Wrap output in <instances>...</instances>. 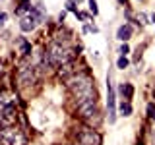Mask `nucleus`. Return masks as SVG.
<instances>
[{
    "instance_id": "obj_11",
    "label": "nucleus",
    "mask_w": 155,
    "mask_h": 145,
    "mask_svg": "<svg viewBox=\"0 0 155 145\" xmlns=\"http://www.w3.org/2000/svg\"><path fill=\"white\" fill-rule=\"evenodd\" d=\"M120 114H122V116H130V114H132V105H130L128 101H126V103H124V101L120 103Z\"/></svg>"
},
{
    "instance_id": "obj_4",
    "label": "nucleus",
    "mask_w": 155,
    "mask_h": 145,
    "mask_svg": "<svg viewBox=\"0 0 155 145\" xmlns=\"http://www.w3.org/2000/svg\"><path fill=\"white\" fill-rule=\"evenodd\" d=\"M0 137L4 139L6 145H25L27 143V137L21 134V130L12 128V126H4V128H0Z\"/></svg>"
},
{
    "instance_id": "obj_7",
    "label": "nucleus",
    "mask_w": 155,
    "mask_h": 145,
    "mask_svg": "<svg viewBox=\"0 0 155 145\" xmlns=\"http://www.w3.org/2000/svg\"><path fill=\"white\" fill-rule=\"evenodd\" d=\"M18 81L21 87H29L35 81V72H33V66L31 64H23L18 72Z\"/></svg>"
},
{
    "instance_id": "obj_12",
    "label": "nucleus",
    "mask_w": 155,
    "mask_h": 145,
    "mask_svg": "<svg viewBox=\"0 0 155 145\" xmlns=\"http://www.w3.org/2000/svg\"><path fill=\"white\" fill-rule=\"evenodd\" d=\"M72 72H74V66H72V64H64V66H60V70H58V76L66 77L68 74H72Z\"/></svg>"
},
{
    "instance_id": "obj_10",
    "label": "nucleus",
    "mask_w": 155,
    "mask_h": 145,
    "mask_svg": "<svg viewBox=\"0 0 155 145\" xmlns=\"http://www.w3.org/2000/svg\"><path fill=\"white\" fill-rule=\"evenodd\" d=\"M120 95L124 97V99H132V95H134V87L130 85V83H120Z\"/></svg>"
},
{
    "instance_id": "obj_15",
    "label": "nucleus",
    "mask_w": 155,
    "mask_h": 145,
    "mask_svg": "<svg viewBox=\"0 0 155 145\" xmlns=\"http://www.w3.org/2000/svg\"><path fill=\"white\" fill-rule=\"evenodd\" d=\"M147 116L151 120H155V103H149L147 105Z\"/></svg>"
},
{
    "instance_id": "obj_9",
    "label": "nucleus",
    "mask_w": 155,
    "mask_h": 145,
    "mask_svg": "<svg viewBox=\"0 0 155 145\" xmlns=\"http://www.w3.org/2000/svg\"><path fill=\"white\" fill-rule=\"evenodd\" d=\"M132 37V27L126 23V25H120L118 27V31H116V39H120V41H128V39Z\"/></svg>"
},
{
    "instance_id": "obj_19",
    "label": "nucleus",
    "mask_w": 155,
    "mask_h": 145,
    "mask_svg": "<svg viewBox=\"0 0 155 145\" xmlns=\"http://www.w3.org/2000/svg\"><path fill=\"white\" fill-rule=\"evenodd\" d=\"M66 8H68V10H70V12H74V14H76V16H78V8H76V4H74V2H72V0H68V2H66Z\"/></svg>"
},
{
    "instance_id": "obj_17",
    "label": "nucleus",
    "mask_w": 155,
    "mask_h": 145,
    "mask_svg": "<svg viewBox=\"0 0 155 145\" xmlns=\"http://www.w3.org/2000/svg\"><path fill=\"white\" fill-rule=\"evenodd\" d=\"M89 10H91V14H93V16L99 14V8H97V2H95V0H89Z\"/></svg>"
},
{
    "instance_id": "obj_6",
    "label": "nucleus",
    "mask_w": 155,
    "mask_h": 145,
    "mask_svg": "<svg viewBox=\"0 0 155 145\" xmlns=\"http://www.w3.org/2000/svg\"><path fill=\"white\" fill-rule=\"evenodd\" d=\"M107 108H109V122L114 124L116 120V101H114V89L110 83V76L107 77Z\"/></svg>"
},
{
    "instance_id": "obj_24",
    "label": "nucleus",
    "mask_w": 155,
    "mask_h": 145,
    "mask_svg": "<svg viewBox=\"0 0 155 145\" xmlns=\"http://www.w3.org/2000/svg\"><path fill=\"white\" fill-rule=\"evenodd\" d=\"M78 2H80V0H78Z\"/></svg>"
},
{
    "instance_id": "obj_2",
    "label": "nucleus",
    "mask_w": 155,
    "mask_h": 145,
    "mask_svg": "<svg viewBox=\"0 0 155 145\" xmlns=\"http://www.w3.org/2000/svg\"><path fill=\"white\" fill-rule=\"evenodd\" d=\"M68 60H70V52H68L60 43H56V41L51 43L48 48L45 50V62H47L48 66L60 68V66L68 64Z\"/></svg>"
},
{
    "instance_id": "obj_23",
    "label": "nucleus",
    "mask_w": 155,
    "mask_h": 145,
    "mask_svg": "<svg viewBox=\"0 0 155 145\" xmlns=\"http://www.w3.org/2000/svg\"><path fill=\"white\" fill-rule=\"evenodd\" d=\"M2 70H4V68H2V62H0V74H2Z\"/></svg>"
},
{
    "instance_id": "obj_20",
    "label": "nucleus",
    "mask_w": 155,
    "mask_h": 145,
    "mask_svg": "<svg viewBox=\"0 0 155 145\" xmlns=\"http://www.w3.org/2000/svg\"><path fill=\"white\" fill-rule=\"evenodd\" d=\"M6 19H8V16L4 12H0V25H4V23H6Z\"/></svg>"
},
{
    "instance_id": "obj_14",
    "label": "nucleus",
    "mask_w": 155,
    "mask_h": 145,
    "mask_svg": "<svg viewBox=\"0 0 155 145\" xmlns=\"http://www.w3.org/2000/svg\"><path fill=\"white\" fill-rule=\"evenodd\" d=\"M116 66H118L120 70H124V68H128V58H126V56H120L118 60H116Z\"/></svg>"
},
{
    "instance_id": "obj_8",
    "label": "nucleus",
    "mask_w": 155,
    "mask_h": 145,
    "mask_svg": "<svg viewBox=\"0 0 155 145\" xmlns=\"http://www.w3.org/2000/svg\"><path fill=\"white\" fill-rule=\"evenodd\" d=\"M37 23H39L37 16H35V14H29V16H25V18L19 19V29H21L23 33H31L33 29L37 27Z\"/></svg>"
},
{
    "instance_id": "obj_25",
    "label": "nucleus",
    "mask_w": 155,
    "mask_h": 145,
    "mask_svg": "<svg viewBox=\"0 0 155 145\" xmlns=\"http://www.w3.org/2000/svg\"><path fill=\"white\" fill-rule=\"evenodd\" d=\"M78 145H80V143H78Z\"/></svg>"
},
{
    "instance_id": "obj_16",
    "label": "nucleus",
    "mask_w": 155,
    "mask_h": 145,
    "mask_svg": "<svg viewBox=\"0 0 155 145\" xmlns=\"http://www.w3.org/2000/svg\"><path fill=\"white\" fill-rule=\"evenodd\" d=\"M6 105H10V99H8V93H0V106H6Z\"/></svg>"
},
{
    "instance_id": "obj_13",
    "label": "nucleus",
    "mask_w": 155,
    "mask_h": 145,
    "mask_svg": "<svg viewBox=\"0 0 155 145\" xmlns=\"http://www.w3.org/2000/svg\"><path fill=\"white\" fill-rule=\"evenodd\" d=\"M19 47H21V54L23 56H29V54H31V45H29L25 39H21V41H19Z\"/></svg>"
},
{
    "instance_id": "obj_22",
    "label": "nucleus",
    "mask_w": 155,
    "mask_h": 145,
    "mask_svg": "<svg viewBox=\"0 0 155 145\" xmlns=\"http://www.w3.org/2000/svg\"><path fill=\"white\" fill-rule=\"evenodd\" d=\"M19 2H21V4H27V2H29V0H19Z\"/></svg>"
},
{
    "instance_id": "obj_21",
    "label": "nucleus",
    "mask_w": 155,
    "mask_h": 145,
    "mask_svg": "<svg viewBox=\"0 0 155 145\" xmlns=\"http://www.w3.org/2000/svg\"><path fill=\"white\" fill-rule=\"evenodd\" d=\"M118 2H120V4H122V6H126V0H118Z\"/></svg>"
},
{
    "instance_id": "obj_1",
    "label": "nucleus",
    "mask_w": 155,
    "mask_h": 145,
    "mask_svg": "<svg viewBox=\"0 0 155 145\" xmlns=\"http://www.w3.org/2000/svg\"><path fill=\"white\" fill-rule=\"evenodd\" d=\"M66 87L72 91L76 101L85 99V97H97L95 87H93V79H91L89 74H74L72 77L66 79Z\"/></svg>"
},
{
    "instance_id": "obj_5",
    "label": "nucleus",
    "mask_w": 155,
    "mask_h": 145,
    "mask_svg": "<svg viewBox=\"0 0 155 145\" xmlns=\"http://www.w3.org/2000/svg\"><path fill=\"white\" fill-rule=\"evenodd\" d=\"M76 139H78L80 145H101V143H103V137H101L99 132L93 130L91 126H85V128L78 130Z\"/></svg>"
},
{
    "instance_id": "obj_3",
    "label": "nucleus",
    "mask_w": 155,
    "mask_h": 145,
    "mask_svg": "<svg viewBox=\"0 0 155 145\" xmlns=\"http://www.w3.org/2000/svg\"><path fill=\"white\" fill-rule=\"evenodd\" d=\"M76 112L80 118H84L85 122H93V116H97V97H85V99H80L78 101V106H76Z\"/></svg>"
},
{
    "instance_id": "obj_18",
    "label": "nucleus",
    "mask_w": 155,
    "mask_h": 145,
    "mask_svg": "<svg viewBox=\"0 0 155 145\" xmlns=\"http://www.w3.org/2000/svg\"><path fill=\"white\" fill-rule=\"evenodd\" d=\"M118 52H120V56H126V54L130 52V47L124 43V45H120V47H118Z\"/></svg>"
}]
</instances>
